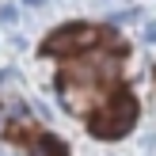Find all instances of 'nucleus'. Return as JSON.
I'll use <instances>...</instances> for the list:
<instances>
[{
  "mask_svg": "<svg viewBox=\"0 0 156 156\" xmlns=\"http://www.w3.org/2000/svg\"><path fill=\"white\" fill-rule=\"evenodd\" d=\"M91 46H99V27H91V23H73V27L53 30L42 42V53L46 57H73V53L91 50Z\"/></svg>",
  "mask_w": 156,
  "mask_h": 156,
  "instance_id": "f03ea898",
  "label": "nucleus"
},
{
  "mask_svg": "<svg viewBox=\"0 0 156 156\" xmlns=\"http://www.w3.org/2000/svg\"><path fill=\"white\" fill-rule=\"evenodd\" d=\"M145 42H156V19L149 23V27H145Z\"/></svg>",
  "mask_w": 156,
  "mask_h": 156,
  "instance_id": "20e7f679",
  "label": "nucleus"
},
{
  "mask_svg": "<svg viewBox=\"0 0 156 156\" xmlns=\"http://www.w3.org/2000/svg\"><path fill=\"white\" fill-rule=\"evenodd\" d=\"M27 4H30V8H42V4H46V0H27Z\"/></svg>",
  "mask_w": 156,
  "mask_h": 156,
  "instance_id": "39448f33",
  "label": "nucleus"
},
{
  "mask_svg": "<svg viewBox=\"0 0 156 156\" xmlns=\"http://www.w3.org/2000/svg\"><path fill=\"white\" fill-rule=\"evenodd\" d=\"M53 156H61V152H53Z\"/></svg>",
  "mask_w": 156,
  "mask_h": 156,
  "instance_id": "423d86ee",
  "label": "nucleus"
},
{
  "mask_svg": "<svg viewBox=\"0 0 156 156\" xmlns=\"http://www.w3.org/2000/svg\"><path fill=\"white\" fill-rule=\"evenodd\" d=\"M133 118H137V103L129 95H111V99H103V107L95 111V122H91V133L95 137H122L129 126H133Z\"/></svg>",
  "mask_w": 156,
  "mask_h": 156,
  "instance_id": "f257e3e1",
  "label": "nucleus"
},
{
  "mask_svg": "<svg viewBox=\"0 0 156 156\" xmlns=\"http://www.w3.org/2000/svg\"><path fill=\"white\" fill-rule=\"evenodd\" d=\"M15 19H19V12H15L12 4H4V8H0V23H15Z\"/></svg>",
  "mask_w": 156,
  "mask_h": 156,
  "instance_id": "7ed1b4c3",
  "label": "nucleus"
}]
</instances>
